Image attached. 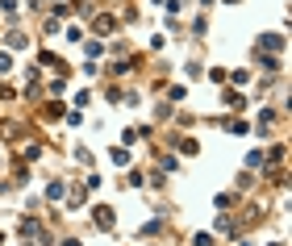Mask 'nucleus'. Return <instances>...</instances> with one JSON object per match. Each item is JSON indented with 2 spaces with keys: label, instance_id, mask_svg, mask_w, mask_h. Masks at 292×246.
<instances>
[{
  "label": "nucleus",
  "instance_id": "1",
  "mask_svg": "<svg viewBox=\"0 0 292 246\" xmlns=\"http://www.w3.org/2000/svg\"><path fill=\"white\" fill-rule=\"evenodd\" d=\"M96 225H100V230H113V213L109 209H96Z\"/></svg>",
  "mask_w": 292,
  "mask_h": 246
},
{
  "label": "nucleus",
  "instance_id": "2",
  "mask_svg": "<svg viewBox=\"0 0 292 246\" xmlns=\"http://www.w3.org/2000/svg\"><path fill=\"white\" fill-rule=\"evenodd\" d=\"M263 46H267V50H280V46H284V38H280V33H267V38H263Z\"/></svg>",
  "mask_w": 292,
  "mask_h": 246
},
{
  "label": "nucleus",
  "instance_id": "3",
  "mask_svg": "<svg viewBox=\"0 0 292 246\" xmlns=\"http://www.w3.org/2000/svg\"><path fill=\"white\" fill-rule=\"evenodd\" d=\"M192 246H213V234H196V238H192Z\"/></svg>",
  "mask_w": 292,
  "mask_h": 246
}]
</instances>
